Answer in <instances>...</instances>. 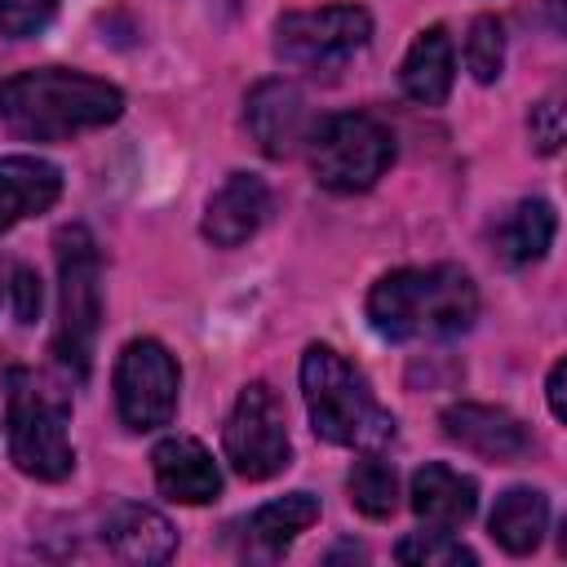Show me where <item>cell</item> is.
Masks as SVG:
<instances>
[{
	"mask_svg": "<svg viewBox=\"0 0 567 567\" xmlns=\"http://www.w3.org/2000/svg\"><path fill=\"white\" fill-rule=\"evenodd\" d=\"M120 115L124 93L71 66H31L0 80V124L22 142H71Z\"/></svg>",
	"mask_w": 567,
	"mask_h": 567,
	"instance_id": "obj_1",
	"label": "cell"
},
{
	"mask_svg": "<svg viewBox=\"0 0 567 567\" xmlns=\"http://www.w3.org/2000/svg\"><path fill=\"white\" fill-rule=\"evenodd\" d=\"M478 319V288L461 266H403L372 284L368 323L385 341H452Z\"/></svg>",
	"mask_w": 567,
	"mask_h": 567,
	"instance_id": "obj_2",
	"label": "cell"
},
{
	"mask_svg": "<svg viewBox=\"0 0 567 567\" xmlns=\"http://www.w3.org/2000/svg\"><path fill=\"white\" fill-rule=\"evenodd\" d=\"M301 399L310 412V430L323 443L381 452L399 434L390 408H381L368 377L323 341L306 346L301 354Z\"/></svg>",
	"mask_w": 567,
	"mask_h": 567,
	"instance_id": "obj_3",
	"label": "cell"
},
{
	"mask_svg": "<svg viewBox=\"0 0 567 567\" xmlns=\"http://www.w3.org/2000/svg\"><path fill=\"white\" fill-rule=\"evenodd\" d=\"M58 257V328H53V363L66 385H84L93 368V346L102 328V257L89 226L71 221L53 235Z\"/></svg>",
	"mask_w": 567,
	"mask_h": 567,
	"instance_id": "obj_4",
	"label": "cell"
},
{
	"mask_svg": "<svg viewBox=\"0 0 567 567\" xmlns=\"http://www.w3.org/2000/svg\"><path fill=\"white\" fill-rule=\"evenodd\" d=\"M4 439L9 461L35 483H62L75 470V447L66 439V394L44 385L31 368L4 372Z\"/></svg>",
	"mask_w": 567,
	"mask_h": 567,
	"instance_id": "obj_5",
	"label": "cell"
},
{
	"mask_svg": "<svg viewBox=\"0 0 567 567\" xmlns=\"http://www.w3.org/2000/svg\"><path fill=\"white\" fill-rule=\"evenodd\" d=\"M310 173L332 195H359L394 164V128L368 111H341L310 128Z\"/></svg>",
	"mask_w": 567,
	"mask_h": 567,
	"instance_id": "obj_6",
	"label": "cell"
},
{
	"mask_svg": "<svg viewBox=\"0 0 567 567\" xmlns=\"http://www.w3.org/2000/svg\"><path fill=\"white\" fill-rule=\"evenodd\" d=\"M372 40V13L363 4L292 9L275 22V58L292 71H337Z\"/></svg>",
	"mask_w": 567,
	"mask_h": 567,
	"instance_id": "obj_7",
	"label": "cell"
},
{
	"mask_svg": "<svg viewBox=\"0 0 567 567\" xmlns=\"http://www.w3.org/2000/svg\"><path fill=\"white\" fill-rule=\"evenodd\" d=\"M221 447H226L230 470L248 483H266V478L288 470L292 439H288L284 403L266 381H248L235 394V408H230L226 430H221Z\"/></svg>",
	"mask_w": 567,
	"mask_h": 567,
	"instance_id": "obj_8",
	"label": "cell"
},
{
	"mask_svg": "<svg viewBox=\"0 0 567 567\" xmlns=\"http://www.w3.org/2000/svg\"><path fill=\"white\" fill-rule=\"evenodd\" d=\"M182 372L164 341L133 337L115 359V412L128 430H164L177 412Z\"/></svg>",
	"mask_w": 567,
	"mask_h": 567,
	"instance_id": "obj_9",
	"label": "cell"
},
{
	"mask_svg": "<svg viewBox=\"0 0 567 567\" xmlns=\"http://www.w3.org/2000/svg\"><path fill=\"white\" fill-rule=\"evenodd\" d=\"M244 120L261 155L288 159L310 142V106L292 80H257L244 97Z\"/></svg>",
	"mask_w": 567,
	"mask_h": 567,
	"instance_id": "obj_10",
	"label": "cell"
},
{
	"mask_svg": "<svg viewBox=\"0 0 567 567\" xmlns=\"http://www.w3.org/2000/svg\"><path fill=\"white\" fill-rule=\"evenodd\" d=\"M439 425L452 443H461L465 452H474L483 461H496V465L523 461L536 447L532 430L496 403H452V408H443Z\"/></svg>",
	"mask_w": 567,
	"mask_h": 567,
	"instance_id": "obj_11",
	"label": "cell"
},
{
	"mask_svg": "<svg viewBox=\"0 0 567 567\" xmlns=\"http://www.w3.org/2000/svg\"><path fill=\"white\" fill-rule=\"evenodd\" d=\"M266 217H270V186H266V177L239 168V173H230L208 195V208H204L199 230L217 248H239V244H248L261 230Z\"/></svg>",
	"mask_w": 567,
	"mask_h": 567,
	"instance_id": "obj_12",
	"label": "cell"
},
{
	"mask_svg": "<svg viewBox=\"0 0 567 567\" xmlns=\"http://www.w3.org/2000/svg\"><path fill=\"white\" fill-rule=\"evenodd\" d=\"M155 487L177 505H208L221 496V470L213 452L190 434H168L151 447Z\"/></svg>",
	"mask_w": 567,
	"mask_h": 567,
	"instance_id": "obj_13",
	"label": "cell"
},
{
	"mask_svg": "<svg viewBox=\"0 0 567 567\" xmlns=\"http://www.w3.org/2000/svg\"><path fill=\"white\" fill-rule=\"evenodd\" d=\"M102 545L120 558V563H168L177 554V532L173 523L137 501H120L106 509L102 518Z\"/></svg>",
	"mask_w": 567,
	"mask_h": 567,
	"instance_id": "obj_14",
	"label": "cell"
},
{
	"mask_svg": "<svg viewBox=\"0 0 567 567\" xmlns=\"http://www.w3.org/2000/svg\"><path fill=\"white\" fill-rule=\"evenodd\" d=\"M408 501H412V514L425 523V527H443V532H456L474 518L478 509V483L443 461H425L416 474H412V487H408Z\"/></svg>",
	"mask_w": 567,
	"mask_h": 567,
	"instance_id": "obj_15",
	"label": "cell"
},
{
	"mask_svg": "<svg viewBox=\"0 0 567 567\" xmlns=\"http://www.w3.org/2000/svg\"><path fill=\"white\" fill-rule=\"evenodd\" d=\"M62 195V168L40 155H0V235L40 217Z\"/></svg>",
	"mask_w": 567,
	"mask_h": 567,
	"instance_id": "obj_16",
	"label": "cell"
},
{
	"mask_svg": "<svg viewBox=\"0 0 567 567\" xmlns=\"http://www.w3.org/2000/svg\"><path fill=\"white\" fill-rule=\"evenodd\" d=\"M452 80H456V49H452L447 27L416 31V40H412V49L403 53V66H399L403 93L416 106H443L447 93H452Z\"/></svg>",
	"mask_w": 567,
	"mask_h": 567,
	"instance_id": "obj_17",
	"label": "cell"
},
{
	"mask_svg": "<svg viewBox=\"0 0 567 567\" xmlns=\"http://www.w3.org/2000/svg\"><path fill=\"white\" fill-rule=\"evenodd\" d=\"M554 230H558V213L549 199L532 195V199H518L492 230V252L501 266L518 270V266H532L549 252L554 244Z\"/></svg>",
	"mask_w": 567,
	"mask_h": 567,
	"instance_id": "obj_18",
	"label": "cell"
},
{
	"mask_svg": "<svg viewBox=\"0 0 567 567\" xmlns=\"http://www.w3.org/2000/svg\"><path fill=\"white\" fill-rule=\"evenodd\" d=\"M319 523V496L310 492H288L279 501H266L261 509H252L244 518V540L252 545V554L261 558H279L301 532H310Z\"/></svg>",
	"mask_w": 567,
	"mask_h": 567,
	"instance_id": "obj_19",
	"label": "cell"
},
{
	"mask_svg": "<svg viewBox=\"0 0 567 567\" xmlns=\"http://www.w3.org/2000/svg\"><path fill=\"white\" fill-rule=\"evenodd\" d=\"M545 527H549V496L536 492V487H509V492H501L496 505H492V518H487L492 540L505 554H514V558L532 554L540 545Z\"/></svg>",
	"mask_w": 567,
	"mask_h": 567,
	"instance_id": "obj_20",
	"label": "cell"
},
{
	"mask_svg": "<svg viewBox=\"0 0 567 567\" xmlns=\"http://www.w3.org/2000/svg\"><path fill=\"white\" fill-rule=\"evenodd\" d=\"M350 487V505L363 514V518H390L399 509V478H394V465L381 461L377 452H363L346 478Z\"/></svg>",
	"mask_w": 567,
	"mask_h": 567,
	"instance_id": "obj_21",
	"label": "cell"
},
{
	"mask_svg": "<svg viewBox=\"0 0 567 567\" xmlns=\"http://www.w3.org/2000/svg\"><path fill=\"white\" fill-rule=\"evenodd\" d=\"M394 558L399 563H408V567H474L478 563V554L470 549V545H461L452 532H443V527H425V532H412V536H403L399 545H394Z\"/></svg>",
	"mask_w": 567,
	"mask_h": 567,
	"instance_id": "obj_22",
	"label": "cell"
},
{
	"mask_svg": "<svg viewBox=\"0 0 567 567\" xmlns=\"http://www.w3.org/2000/svg\"><path fill=\"white\" fill-rule=\"evenodd\" d=\"M465 66L478 84H492L501 80V66H505V27L496 13H478L465 31Z\"/></svg>",
	"mask_w": 567,
	"mask_h": 567,
	"instance_id": "obj_23",
	"label": "cell"
},
{
	"mask_svg": "<svg viewBox=\"0 0 567 567\" xmlns=\"http://www.w3.org/2000/svg\"><path fill=\"white\" fill-rule=\"evenodd\" d=\"M53 13H58V0H0V35L31 40L53 22Z\"/></svg>",
	"mask_w": 567,
	"mask_h": 567,
	"instance_id": "obj_24",
	"label": "cell"
},
{
	"mask_svg": "<svg viewBox=\"0 0 567 567\" xmlns=\"http://www.w3.org/2000/svg\"><path fill=\"white\" fill-rule=\"evenodd\" d=\"M527 128H532V146L540 155H554L563 146V97L558 93H545L532 115H527Z\"/></svg>",
	"mask_w": 567,
	"mask_h": 567,
	"instance_id": "obj_25",
	"label": "cell"
},
{
	"mask_svg": "<svg viewBox=\"0 0 567 567\" xmlns=\"http://www.w3.org/2000/svg\"><path fill=\"white\" fill-rule=\"evenodd\" d=\"M9 292H13V315H18V323H35V319H40L44 288H40V279H35L31 266H13V270H9Z\"/></svg>",
	"mask_w": 567,
	"mask_h": 567,
	"instance_id": "obj_26",
	"label": "cell"
},
{
	"mask_svg": "<svg viewBox=\"0 0 567 567\" xmlns=\"http://www.w3.org/2000/svg\"><path fill=\"white\" fill-rule=\"evenodd\" d=\"M563 377H567V363H563V359H554V368H549V381H545V399H549V412H554V421H567V403H563Z\"/></svg>",
	"mask_w": 567,
	"mask_h": 567,
	"instance_id": "obj_27",
	"label": "cell"
},
{
	"mask_svg": "<svg viewBox=\"0 0 567 567\" xmlns=\"http://www.w3.org/2000/svg\"><path fill=\"white\" fill-rule=\"evenodd\" d=\"M4 288H9V284H4V261H0V297H4Z\"/></svg>",
	"mask_w": 567,
	"mask_h": 567,
	"instance_id": "obj_28",
	"label": "cell"
}]
</instances>
